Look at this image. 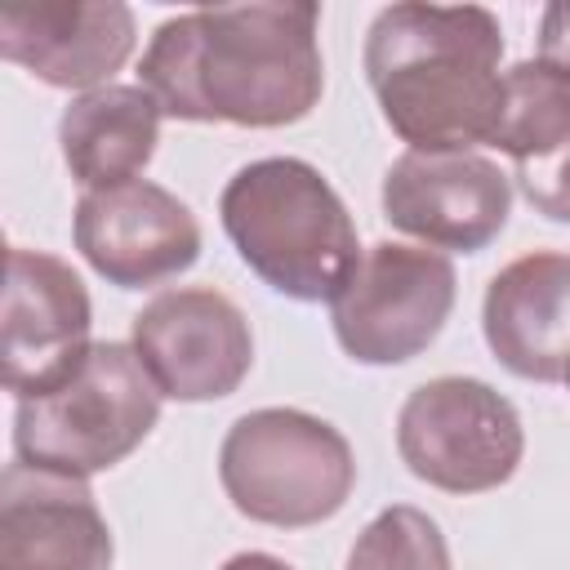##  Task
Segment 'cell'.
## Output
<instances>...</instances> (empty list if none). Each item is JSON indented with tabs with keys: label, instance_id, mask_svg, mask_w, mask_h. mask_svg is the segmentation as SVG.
Instances as JSON below:
<instances>
[{
	"label": "cell",
	"instance_id": "1",
	"mask_svg": "<svg viewBox=\"0 0 570 570\" xmlns=\"http://www.w3.org/2000/svg\"><path fill=\"white\" fill-rule=\"evenodd\" d=\"M316 27L321 9L307 0L187 9L151 31L138 85L187 125H298L325 94Z\"/></svg>",
	"mask_w": 570,
	"mask_h": 570
},
{
	"label": "cell",
	"instance_id": "2",
	"mask_svg": "<svg viewBox=\"0 0 570 570\" xmlns=\"http://www.w3.org/2000/svg\"><path fill=\"white\" fill-rule=\"evenodd\" d=\"M365 80L410 151L494 147L503 120V27L481 4L401 0L365 31Z\"/></svg>",
	"mask_w": 570,
	"mask_h": 570
},
{
	"label": "cell",
	"instance_id": "3",
	"mask_svg": "<svg viewBox=\"0 0 570 570\" xmlns=\"http://www.w3.org/2000/svg\"><path fill=\"white\" fill-rule=\"evenodd\" d=\"M218 218L240 263L294 303H334L365 254L343 196L298 156L240 165L218 196Z\"/></svg>",
	"mask_w": 570,
	"mask_h": 570
},
{
	"label": "cell",
	"instance_id": "4",
	"mask_svg": "<svg viewBox=\"0 0 570 570\" xmlns=\"http://www.w3.org/2000/svg\"><path fill=\"white\" fill-rule=\"evenodd\" d=\"M160 419V392L129 343L89 352L36 396L13 405V459L58 476H98L129 459Z\"/></svg>",
	"mask_w": 570,
	"mask_h": 570
},
{
	"label": "cell",
	"instance_id": "5",
	"mask_svg": "<svg viewBox=\"0 0 570 570\" xmlns=\"http://www.w3.org/2000/svg\"><path fill=\"white\" fill-rule=\"evenodd\" d=\"M218 481L240 517L303 530L343 512L356 485V454L330 419L294 405H263L227 428Z\"/></svg>",
	"mask_w": 570,
	"mask_h": 570
},
{
	"label": "cell",
	"instance_id": "6",
	"mask_svg": "<svg viewBox=\"0 0 570 570\" xmlns=\"http://www.w3.org/2000/svg\"><path fill=\"white\" fill-rule=\"evenodd\" d=\"M396 454L432 490L485 494L517 476L525 428L517 405L485 379L441 374L401 401Z\"/></svg>",
	"mask_w": 570,
	"mask_h": 570
},
{
	"label": "cell",
	"instance_id": "7",
	"mask_svg": "<svg viewBox=\"0 0 570 570\" xmlns=\"http://www.w3.org/2000/svg\"><path fill=\"white\" fill-rule=\"evenodd\" d=\"M454 298L459 276L441 249L379 240L330 303V325L356 365H405L436 343Z\"/></svg>",
	"mask_w": 570,
	"mask_h": 570
},
{
	"label": "cell",
	"instance_id": "8",
	"mask_svg": "<svg viewBox=\"0 0 570 570\" xmlns=\"http://www.w3.org/2000/svg\"><path fill=\"white\" fill-rule=\"evenodd\" d=\"M129 347L156 392L183 405L232 396L254 365V330L214 285H178L142 303L129 321Z\"/></svg>",
	"mask_w": 570,
	"mask_h": 570
},
{
	"label": "cell",
	"instance_id": "9",
	"mask_svg": "<svg viewBox=\"0 0 570 570\" xmlns=\"http://www.w3.org/2000/svg\"><path fill=\"white\" fill-rule=\"evenodd\" d=\"M80 258L116 289H151L200 258V223L169 187L134 178L85 191L71 214Z\"/></svg>",
	"mask_w": 570,
	"mask_h": 570
},
{
	"label": "cell",
	"instance_id": "10",
	"mask_svg": "<svg viewBox=\"0 0 570 570\" xmlns=\"http://www.w3.org/2000/svg\"><path fill=\"white\" fill-rule=\"evenodd\" d=\"M383 218L428 249L476 254L512 214V178L481 151H405L383 174Z\"/></svg>",
	"mask_w": 570,
	"mask_h": 570
},
{
	"label": "cell",
	"instance_id": "11",
	"mask_svg": "<svg viewBox=\"0 0 570 570\" xmlns=\"http://www.w3.org/2000/svg\"><path fill=\"white\" fill-rule=\"evenodd\" d=\"M89 289L58 254L13 245L4 276L0 321V374L22 401L58 383L89 352Z\"/></svg>",
	"mask_w": 570,
	"mask_h": 570
},
{
	"label": "cell",
	"instance_id": "12",
	"mask_svg": "<svg viewBox=\"0 0 570 570\" xmlns=\"http://www.w3.org/2000/svg\"><path fill=\"white\" fill-rule=\"evenodd\" d=\"M138 40L120 0H40L0 9V53L49 89H102Z\"/></svg>",
	"mask_w": 570,
	"mask_h": 570
},
{
	"label": "cell",
	"instance_id": "13",
	"mask_svg": "<svg viewBox=\"0 0 570 570\" xmlns=\"http://www.w3.org/2000/svg\"><path fill=\"white\" fill-rule=\"evenodd\" d=\"M111 525L80 476L9 463L0 472V570H111Z\"/></svg>",
	"mask_w": 570,
	"mask_h": 570
},
{
	"label": "cell",
	"instance_id": "14",
	"mask_svg": "<svg viewBox=\"0 0 570 570\" xmlns=\"http://www.w3.org/2000/svg\"><path fill=\"white\" fill-rule=\"evenodd\" d=\"M481 334L494 361L530 383L570 374V254L530 249L494 272L481 298Z\"/></svg>",
	"mask_w": 570,
	"mask_h": 570
},
{
	"label": "cell",
	"instance_id": "15",
	"mask_svg": "<svg viewBox=\"0 0 570 570\" xmlns=\"http://www.w3.org/2000/svg\"><path fill=\"white\" fill-rule=\"evenodd\" d=\"M499 151L517 165L521 196L552 223H570V76L525 58L503 71Z\"/></svg>",
	"mask_w": 570,
	"mask_h": 570
},
{
	"label": "cell",
	"instance_id": "16",
	"mask_svg": "<svg viewBox=\"0 0 570 570\" xmlns=\"http://www.w3.org/2000/svg\"><path fill=\"white\" fill-rule=\"evenodd\" d=\"M160 102L142 85H102L71 98L58 116L62 165L85 191L134 183L160 142Z\"/></svg>",
	"mask_w": 570,
	"mask_h": 570
},
{
	"label": "cell",
	"instance_id": "17",
	"mask_svg": "<svg viewBox=\"0 0 570 570\" xmlns=\"http://www.w3.org/2000/svg\"><path fill=\"white\" fill-rule=\"evenodd\" d=\"M347 570H454V566L441 525L414 503H392L356 534L347 552Z\"/></svg>",
	"mask_w": 570,
	"mask_h": 570
},
{
	"label": "cell",
	"instance_id": "18",
	"mask_svg": "<svg viewBox=\"0 0 570 570\" xmlns=\"http://www.w3.org/2000/svg\"><path fill=\"white\" fill-rule=\"evenodd\" d=\"M539 62L570 76V0H557L539 13Z\"/></svg>",
	"mask_w": 570,
	"mask_h": 570
},
{
	"label": "cell",
	"instance_id": "19",
	"mask_svg": "<svg viewBox=\"0 0 570 570\" xmlns=\"http://www.w3.org/2000/svg\"><path fill=\"white\" fill-rule=\"evenodd\" d=\"M218 570H294V566L281 561V557H272V552H236Z\"/></svg>",
	"mask_w": 570,
	"mask_h": 570
},
{
	"label": "cell",
	"instance_id": "20",
	"mask_svg": "<svg viewBox=\"0 0 570 570\" xmlns=\"http://www.w3.org/2000/svg\"><path fill=\"white\" fill-rule=\"evenodd\" d=\"M566 387H570V374H566Z\"/></svg>",
	"mask_w": 570,
	"mask_h": 570
}]
</instances>
